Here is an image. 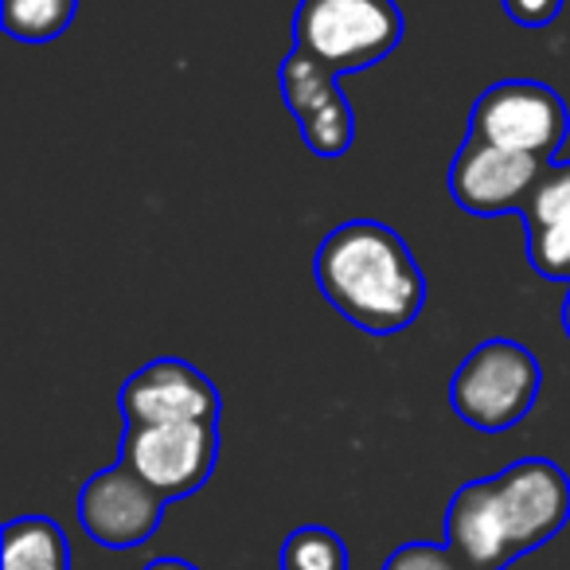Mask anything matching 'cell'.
Segmentation results:
<instances>
[{
  "label": "cell",
  "instance_id": "obj_12",
  "mask_svg": "<svg viewBox=\"0 0 570 570\" xmlns=\"http://www.w3.org/2000/svg\"><path fill=\"white\" fill-rule=\"evenodd\" d=\"M4 570H71L67 531L48 515L4 523Z\"/></svg>",
  "mask_w": 570,
  "mask_h": 570
},
{
  "label": "cell",
  "instance_id": "obj_5",
  "mask_svg": "<svg viewBox=\"0 0 570 570\" xmlns=\"http://www.w3.org/2000/svg\"><path fill=\"white\" fill-rule=\"evenodd\" d=\"M173 504L199 492L219 461V422H168V426H126L121 458Z\"/></svg>",
  "mask_w": 570,
  "mask_h": 570
},
{
  "label": "cell",
  "instance_id": "obj_14",
  "mask_svg": "<svg viewBox=\"0 0 570 570\" xmlns=\"http://www.w3.org/2000/svg\"><path fill=\"white\" fill-rule=\"evenodd\" d=\"M282 570H348V547L333 528L305 523L282 543Z\"/></svg>",
  "mask_w": 570,
  "mask_h": 570
},
{
  "label": "cell",
  "instance_id": "obj_20",
  "mask_svg": "<svg viewBox=\"0 0 570 570\" xmlns=\"http://www.w3.org/2000/svg\"><path fill=\"white\" fill-rule=\"evenodd\" d=\"M562 328H567V336H570V297H567V305H562Z\"/></svg>",
  "mask_w": 570,
  "mask_h": 570
},
{
  "label": "cell",
  "instance_id": "obj_9",
  "mask_svg": "<svg viewBox=\"0 0 570 570\" xmlns=\"http://www.w3.org/2000/svg\"><path fill=\"white\" fill-rule=\"evenodd\" d=\"M168 500L149 481L134 473L126 461L95 473L79 492V523L95 543L110 551H129L153 539L165 520Z\"/></svg>",
  "mask_w": 570,
  "mask_h": 570
},
{
  "label": "cell",
  "instance_id": "obj_13",
  "mask_svg": "<svg viewBox=\"0 0 570 570\" xmlns=\"http://www.w3.org/2000/svg\"><path fill=\"white\" fill-rule=\"evenodd\" d=\"M79 0H0L4 36L20 43H51L75 24Z\"/></svg>",
  "mask_w": 570,
  "mask_h": 570
},
{
  "label": "cell",
  "instance_id": "obj_6",
  "mask_svg": "<svg viewBox=\"0 0 570 570\" xmlns=\"http://www.w3.org/2000/svg\"><path fill=\"white\" fill-rule=\"evenodd\" d=\"M500 520L515 559L547 539H554L570 520V476L547 458H523L492 476Z\"/></svg>",
  "mask_w": 570,
  "mask_h": 570
},
{
  "label": "cell",
  "instance_id": "obj_11",
  "mask_svg": "<svg viewBox=\"0 0 570 570\" xmlns=\"http://www.w3.org/2000/svg\"><path fill=\"white\" fill-rule=\"evenodd\" d=\"M445 543L473 570H504L515 562L497 508V492H492V476L469 481L453 492L450 512H445Z\"/></svg>",
  "mask_w": 570,
  "mask_h": 570
},
{
  "label": "cell",
  "instance_id": "obj_8",
  "mask_svg": "<svg viewBox=\"0 0 570 570\" xmlns=\"http://www.w3.org/2000/svg\"><path fill=\"white\" fill-rule=\"evenodd\" d=\"M126 426H168V422H219L223 399L215 383L188 360H149L118 391Z\"/></svg>",
  "mask_w": 570,
  "mask_h": 570
},
{
  "label": "cell",
  "instance_id": "obj_1",
  "mask_svg": "<svg viewBox=\"0 0 570 570\" xmlns=\"http://www.w3.org/2000/svg\"><path fill=\"white\" fill-rule=\"evenodd\" d=\"M317 285L348 325L372 336L411 328L426 305V277L395 227L348 219L317 246Z\"/></svg>",
  "mask_w": 570,
  "mask_h": 570
},
{
  "label": "cell",
  "instance_id": "obj_18",
  "mask_svg": "<svg viewBox=\"0 0 570 570\" xmlns=\"http://www.w3.org/2000/svg\"><path fill=\"white\" fill-rule=\"evenodd\" d=\"M562 4H567V0H504V12L512 24L535 32V28H547L559 20Z\"/></svg>",
  "mask_w": 570,
  "mask_h": 570
},
{
  "label": "cell",
  "instance_id": "obj_4",
  "mask_svg": "<svg viewBox=\"0 0 570 570\" xmlns=\"http://www.w3.org/2000/svg\"><path fill=\"white\" fill-rule=\"evenodd\" d=\"M465 134L508 153H528L539 160H559V149L570 134V110L559 90L535 79L492 82L476 98Z\"/></svg>",
  "mask_w": 570,
  "mask_h": 570
},
{
  "label": "cell",
  "instance_id": "obj_19",
  "mask_svg": "<svg viewBox=\"0 0 570 570\" xmlns=\"http://www.w3.org/2000/svg\"><path fill=\"white\" fill-rule=\"evenodd\" d=\"M145 570H199V567H191L188 559H153Z\"/></svg>",
  "mask_w": 570,
  "mask_h": 570
},
{
  "label": "cell",
  "instance_id": "obj_10",
  "mask_svg": "<svg viewBox=\"0 0 570 570\" xmlns=\"http://www.w3.org/2000/svg\"><path fill=\"white\" fill-rule=\"evenodd\" d=\"M341 75L321 67L302 48H289V56L277 67V82H282V98L294 114L302 141L309 145L313 157L336 160L352 149L356 141V114L352 102L336 87Z\"/></svg>",
  "mask_w": 570,
  "mask_h": 570
},
{
  "label": "cell",
  "instance_id": "obj_17",
  "mask_svg": "<svg viewBox=\"0 0 570 570\" xmlns=\"http://www.w3.org/2000/svg\"><path fill=\"white\" fill-rule=\"evenodd\" d=\"M383 570H473L450 543H406L383 562Z\"/></svg>",
  "mask_w": 570,
  "mask_h": 570
},
{
  "label": "cell",
  "instance_id": "obj_15",
  "mask_svg": "<svg viewBox=\"0 0 570 570\" xmlns=\"http://www.w3.org/2000/svg\"><path fill=\"white\" fill-rule=\"evenodd\" d=\"M523 230L551 227V223H570V160H551L539 184L531 188L528 204L520 207Z\"/></svg>",
  "mask_w": 570,
  "mask_h": 570
},
{
  "label": "cell",
  "instance_id": "obj_2",
  "mask_svg": "<svg viewBox=\"0 0 570 570\" xmlns=\"http://www.w3.org/2000/svg\"><path fill=\"white\" fill-rule=\"evenodd\" d=\"M399 40L403 12L395 0H302L294 12V48L333 75L383 63Z\"/></svg>",
  "mask_w": 570,
  "mask_h": 570
},
{
  "label": "cell",
  "instance_id": "obj_16",
  "mask_svg": "<svg viewBox=\"0 0 570 570\" xmlns=\"http://www.w3.org/2000/svg\"><path fill=\"white\" fill-rule=\"evenodd\" d=\"M528 235V262L547 282L570 285V223H551V227H531Z\"/></svg>",
  "mask_w": 570,
  "mask_h": 570
},
{
  "label": "cell",
  "instance_id": "obj_7",
  "mask_svg": "<svg viewBox=\"0 0 570 570\" xmlns=\"http://www.w3.org/2000/svg\"><path fill=\"white\" fill-rule=\"evenodd\" d=\"M547 165L551 160L497 149L481 137L465 134L450 165V196L461 212L476 215V219H497V215L508 212L520 215V207L528 204L531 188L547 173Z\"/></svg>",
  "mask_w": 570,
  "mask_h": 570
},
{
  "label": "cell",
  "instance_id": "obj_3",
  "mask_svg": "<svg viewBox=\"0 0 570 570\" xmlns=\"http://www.w3.org/2000/svg\"><path fill=\"white\" fill-rule=\"evenodd\" d=\"M543 387V367L531 348L504 336L476 344L450 380V403L461 422L481 434H504L531 414Z\"/></svg>",
  "mask_w": 570,
  "mask_h": 570
}]
</instances>
